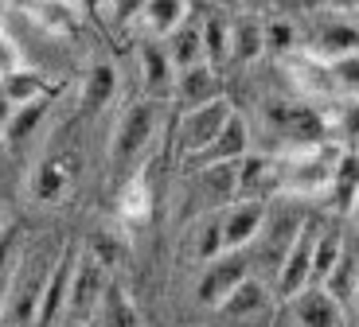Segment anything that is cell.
Here are the masks:
<instances>
[{
  "label": "cell",
  "mask_w": 359,
  "mask_h": 327,
  "mask_svg": "<svg viewBox=\"0 0 359 327\" xmlns=\"http://www.w3.org/2000/svg\"><path fill=\"white\" fill-rule=\"evenodd\" d=\"M340 144L328 137V141H316V144H293V148H281L278 152V191L285 195H328L336 179V168L344 160Z\"/></svg>",
  "instance_id": "obj_1"
},
{
  "label": "cell",
  "mask_w": 359,
  "mask_h": 327,
  "mask_svg": "<svg viewBox=\"0 0 359 327\" xmlns=\"http://www.w3.org/2000/svg\"><path fill=\"white\" fill-rule=\"evenodd\" d=\"M51 265L43 253H24L20 265L8 273V304H4V327H36L39 300H43Z\"/></svg>",
  "instance_id": "obj_2"
},
{
  "label": "cell",
  "mask_w": 359,
  "mask_h": 327,
  "mask_svg": "<svg viewBox=\"0 0 359 327\" xmlns=\"http://www.w3.org/2000/svg\"><path fill=\"white\" fill-rule=\"evenodd\" d=\"M269 137H278L285 148L293 144H316L328 141V109H316L309 102H285V97H269L262 106Z\"/></svg>",
  "instance_id": "obj_3"
},
{
  "label": "cell",
  "mask_w": 359,
  "mask_h": 327,
  "mask_svg": "<svg viewBox=\"0 0 359 327\" xmlns=\"http://www.w3.org/2000/svg\"><path fill=\"white\" fill-rule=\"evenodd\" d=\"M156 125H161V109H156L153 97L133 102V106L121 113V121H117V129H114V144H109L114 168H133V164H141V156L153 148V141H156Z\"/></svg>",
  "instance_id": "obj_4"
},
{
  "label": "cell",
  "mask_w": 359,
  "mask_h": 327,
  "mask_svg": "<svg viewBox=\"0 0 359 327\" xmlns=\"http://www.w3.org/2000/svg\"><path fill=\"white\" fill-rule=\"evenodd\" d=\"M316 238H320V226L313 218L301 222V230H297L293 246L285 249L281 257V269L273 273V292H278L281 300L297 296L301 288L313 284V261H316Z\"/></svg>",
  "instance_id": "obj_5"
},
{
  "label": "cell",
  "mask_w": 359,
  "mask_h": 327,
  "mask_svg": "<svg viewBox=\"0 0 359 327\" xmlns=\"http://www.w3.org/2000/svg\"><path fill=\"white\" fill-rule=\"evenodd\" d=\"M305 51L320 62H336V59H344V55L359 51V20L324 8V16H316L313 27H309Z\"/></svg>",
  "instance_id": "obj_6"
},
{
  "label": "cell",
  "mask_w": 359,
  "mask_h": 327,
  "mask_svg": "<svg viewBox=\"0 0 359 327\" xmlns=\"http://www.w3.org/2000/svg\"><path fill=\"white\" fill-rule=\"evenodd\" d=\"M109 265L98 253L79 249V261H74V281H71V300H67V316L71 319H94L102 296L109 288Z\"/></svg>",
  "instance_id": "obj_7"
},
{
  "label": "cell",
  "mask_w": 359,
  "mask_h": 327,
  "mask_svg": "<svg viewBox=\"0 0 359 327\" xmlns=\"http://www.w3.org/2000/svg\"><path fill=\"white\" fill-rule=\"evenodd\" d=\"M246 277H250V265H246L243 249H226V253L211 257L207 269L199 273V284H196L199 304L211 308V312H219V308H223V300L246 281Z\"/></svg>",
  "instance_id": "obj_8"
},
{
  "label": "cell",
  "mask_w": 359,
  "mask_h": 327,
  "mask_svg": "<svg viewBox=\"0 0 359 327\" xmlns=\"http://www.w3.org/2000/svg\"><path fill=\"white\" fill-rule=\"evenodd\" d=\"M285 308H289L293 327H348L351 323L348 308H344L324 284H309V288H301L297 296L285 300Z\"/></svg>",
  "instance_id": "obj_9"
},
{
  "label": "cell",
  "mask_w": 359,
  "mask_h": 327,
  "mask_svg": "<svg viewBox=\"0 0 359 327\" xmlns=\"http://www.w3.org/2000/svg\"><path fill=\"white\" fill-rule=\"evenodd\" d=\"M82 172V156L79 152H51L47 160H39L32 179H27V191L36 203H59L67 191L74 187Z\"/></svg>",
  "instance_id": "obj_10"
},
{
  "label": "cell",
  "mask_w": 359,
  "mask_h": 327,
  "mask_svg": "<svg viewBox=\"0 0 359 327\" xmlns=\"http://www.w3.org/2000/svg\"><path fill=\"white\" fill-rule=\"evenodd\" d=\"M219 218H223V246L226 249H246L262 238V230H266L269 207H266V199L243 195L238 203L219 207Z\"/></svg>",
  "instance_id": "obj_11"
},
{
  "label": "cell",
  "mask_w": 359,
  "mask_h": 327,
  "mask_svg": "<svg viewBox=\"0 0 359 327\" xmlns=\"http://www.w3.org/2000/svg\"><path fill=\"white\" fill-rule=\"evenodd\" d=\"M231 113L234 109L226 106L223 97L219 102H207V106H196V109H184V121H180V152H184V164L191 156H199L207 144L223 133V125Z\"/></svg>",
  "instance_id": "obj_12"
},
{
  "label": "cell",
  "mask_w": 359,
  "mask_h": 327,
  "mask_svg": "<svg viewBox=\"0 0 359 327\" xmlns=\"http://www.w3.org/2000/svg\"><path fill=\"white\" fill-rule=\"evenodd\" d=\"M137 71H141L144 94L153 97V102L176 94V62H172L164 39H149V36H144V43L137 47Z\"/></svg>",
  "instance_id": "obj_13"
},
{
  "label": "cell",
  "mask_w": 359,
  "mask_h": 327,
  "mask_svg": "<svg viewBox=\"0 0 359 327\" xmlns=\"http://www.w3.org/2000/svg\"><path fill=\"white\" fill-rule=\"evenodd\" d=\"M74 261H79V249L63 246V253L55 257L51 277H47L43 300H39V323L36 327H51L67 316V300H71V281H74Z\"/></svg>",
  "instance_id": "obj_14"
},
{
  "label": "cell",
  "mask_w": 359,
  "mask_h": 327,
  "mask_svg": "<svg viewBox=\"0 0 359 327\" xmlns=\"http://www.w3.org/2000/svg\"><path fill=\"white\" fill-rule=\"evenodd\" d=\"M172 97H176L184 109L219 102V97H223V74H219V62L203 59V62H196V67L176 71V94Z\"/></svg>",
  "instance_id": "obj_15"
},
{
  "label": "cell",
  "mask_w": 359,
  "mask_h": 327,
  "mask_svg": "<svg viewBox=\"0 0 359 327\" xmlns=\"http://www.w3.org/2000/svg\"><path fill=\"white\" fill-rule=\"evenodd\" d=\"M246 152H250V125H246L243 113H231L223 125V133L215 137V141L207 144L199 156L188 160V168H207V164H226V160H243Z\"/></svg>",
  "instance_id": "obj_16"
},
{
  "label": "cell",
  "mask_w": 359,
  "mask_h": 327,
  "mask_svg": "<svg viewBox=\"0 0 359 327\" xmlns=\"http://www.w3.org/2000/svg\"><path fill=\"white\" fill-rule=\"evenodd\" d=\"M273 296L278 292L269 288L262 277H246L238 288L231 292L223 300V308H219V316H226V319H234V323H250V319H262V316H269V308H273Z\"/></svg>",
  "instance_id": "obj_17"
},
{
  "label": "cell",
  "mask_w": 359,
  "mask_h": 327,
  "mask_svg": "<svg viewBox=\"0 0 359 327\" xmlns=\"http://www.w3.org/2000/svg\"><path fill=\"white\" fill-rule=\"evenodd\" d=\"M238 191L250 195V199H266V195L278 191V156L269 152H246L238 160Z\"/></svg>",
  "instance_id": "obj_18"
},
{
  "label": "cell",
  "mask_w": 359,
  "mask_h": 327,
  "mask_svg": "<svg viewBox=\"0 0 359 327\" xmlns=\"http://www.w3.org/2000/svg\"><path fill=\"white\" fill-rule=\"evenodd\" d=\"M266 55V20L258 12H234L231 16V59L254 62Z\"/></svg>",
  "instance_id": "obj_19"
},
{
  "label": "cell",
  "mask_w": 359,
  "mask_h": 327,
  "mask_svg": "<svg viewBox=\"0 0 359 327\" xmlns=\"http://www.w3.org/2000/svg\"><path fill=\"white\" fill-rule=\"evenodd\" d=\"M24 8L51 36H74L82 24V4H74V0H32Z\"/></svg>",
  "instance_id": "obj_20"
},
{
  "label": "cell",
  "mask_w": 359,
  "mask_h": 327,
  "mask_svg": "<svg viewBox=\"0 0 359 327\" xmlns=\"http://www.w3.org/2000/svg\"><path fill=\"white\" fill-rule=\"evenodd\" d=\"M63 90V82H51L47 74L27 71V67H16L0 78V94L8 97L12 106H24V102H36V97H55Z\"/></svg>",
  "instance_id": "obj_21"
},
{
  "label": "cell",
  "mask_w": 359,
  "mask_h": 327,
  "mask_svg": "<svg viewBox=\"0 0 359 327\" xmlns=\"http://www.w3.org/2000/svg\"><path fill=\"white\" fill-rule=\"evenodd\" d=\"M164 47H168L172 62H176V71H184V67H196V62L207 59V39H203V20L188 16L184 24L172 32L168 39H164Z\"/></svg>",
  "instance_id": "obj_22"
},
{
  "label": "cell",
  "mask_w": 359,
  "mask_h": 327,
  "mask_svg": "<svg viewBox=\"0 0 359 327\" xmlns=\"http://www.w3.org/2000/svg\"><path fill=\"white\" fill-rule=\"evenodd\" d=\"M94 327H144L141 312H137L133 296L126 292L121 281H109L106 296H102L98 312H94Z\"/></svg>",
  "instance_id": "obj_23"
},
{
  "label": "cell",
  "mask_w": 359,
  "mask_h": 327,
  "mask_svg": "<svg viewBox=\"0 0 359 327\" xmlns=\"http://www.w3.org/2000/svg\"><path fill=\"white\" fill-rule=\"evenodd\" d=\"M188 16H191V12H188V0H149L137 24H141V32H144L149 39H168Z\"/></svg>",
  "instance_id": "obj_24"
},
{
  "label": "cell",
  "mask_w": 359,
  "mask_h": 327,
  "mask_svg": "<svg viewBox=\"0 0 359 327\" xmlns=\"http://www.w3.org/2000/svg\"><path fill=\"white\" fill-rule=\"evenodd\" d=\"M199 172V191L207 195V203L226 207L231 199H238V160H226V164H207Z\"/></svg>",
  "instance_id": "obj_25"
},
{
  "label": "cell",
  "mask_w": 359,
  "mask_h": 327,
  "mask_svg": "<svg viewBox=\"0 0 359 327\" xmlns=\"http://www.w3.org/2000/svg\"><path fill=\"white\" fill-rule=\"evenodd\" d=\"M114 97H117V67L98 59L86 71V82H82V109L86 113H102Z\"/></svg>",
  "instance_id": "obj_26"
},
{
  "label": "cell",
  "mask_w": 359,
  "mask_h": 327,
  "mask_svg": "<svg viewBox=\"0 0 359 327\" xmlns=\"http://www.w3.org/2000/svg\"><path fill=\"white\" fill-rule=\"evenodd\" d=\"M328 137L340 148L359 152V97H332L328 109Z\"/></svg>",
  "instance_id": "obj_27"
},
{
  "label": "cell",
  "mask_w": 359,
  "mask_h": 327,
  "mask_svg": "<svg viewBox=\"0 0 359 327\" xmlns=\"http://www.w3.org/2000/svg\"><path fill=\"white\" fill-rule=\"evenodd\" d=\"M297 51H305V36L293 24V16H266V55L285 62Z\"/></svg>",
  "instance_id": "obj_28"
},
{
  "label": "cell",
  "mask_w": 359,
  "mask_h": 327,
  "mask_svg": "<svg viewBox=\"0 0 359 327\" xmlns=\"http://www.w3.org/2000/svg\"><path fill=\"white\" fill-rule=\"evenodd\" d=\"M117 214H121L126 226H144L149 222V214H153V195H149V183L141 176H133L121 187V195H117Z\"/></svg>",
  "instance_id": "obj_29"
},
{
  "label": "cell",
  "mask_w": 359,
  "mask_h": 327,
  "mask_svg": "<svg viewBox=\"0 0 359 327\" xmlns=\"http://www.w3.org/2000/svg\"><path fill=\"white\" fill-rule=\"evenodd\" d=\"M51 102H55V97H36V102H24V106H16L8 129H4L0 137H4V141H12V144H24L27 137H32L39 125L47 121V109H51Z\"/></svg>",
  "instance_id": "obj_30"
},
{
  "label": "cell",
  "mask_w": 359,
  "mask_h": 327,
  "mask_svg": "<svg viewBox=\"0 0 359 327\" xmlns=\"http://www.w3.org/2000/svg\"><path fill=\"white\" fill-rule=\"evenodd\" d=\"M355 284H359V253L344 246V253H340V261H336V269H332L328 277H324V288L332 292V296L344 304V308H351Z\"/></svg>",
  "instance_id": "obj_31"
},
{
  "label": "cell",
  "mask_w": 359,
  "mask_h": 327,
  "mask_svg": "<svg viewBox=\"0 0 359 327\" xmlns=\"http://www.w3.org/2000/svg\"><path fill=\"white\" fill-rule=\"evenodd\" d=\"M328 195H332L336 211H351V203H355V195H359V152H344Z\"/></svg>",
  "instance_id": "obj_32"
},
{
  "label": "cell",
  "mask_w": 359,
  "mask_h": 327,
  "mask_svg": "<svg viewBox=\"0 0 359 327\" xmlns=\"http://www.w3.org/2000/svg\"><path fill=\"white\" fill-rule=\"evenodd\" d=\"M344 234L340 230H320V238H316V261H313V284H324V277L336 269V261H340L344 253Z\"/></svg>",
  "instance_id": "obj_33"
},
{
  "label": "cell",
  "mask_w": 359,
  "mask_h": 327,
  "mask_svg": "<svg viewBox=\"0 0 359 327\" xmlns=\"http://www.w3.org/2000/svg\"><path fill=\"white\" fill-rule=\"evenodd\" d=\"M191 249H196L199 261H211V257L226 253V246H223V218H219V211L207 214V218L196 226V246Z\"/></svg>",
  "instance_id": "obj_34"
},
{
  "label": "cell",
  "mask_w": 359,
  "mask_h": 327,
  "mask_svg": "<svg viewBox=\"0 0 359 327\" xmlns=\"http://www.w3.org/2000/svg\"><path fill=\"white\" fill-rule=\"evenodd\" d=\"M203 39H207V59L211 62L231 59V20L226 16H207L203 20Z\"/></svg>",
  "instance_id": "obj_35"
},
{
  "label": "cell",
  "mask_w": 359,
  "mask_h": 327,
  "mask_svg": "<svg viewBox=\"0 0 359 327\" xmlns=\"http://www.w3.org/2000/svg\"><path fill=\"white\" fill-rule=\"evenodd\" d=\"M328 71H332L336 82V97H359V51L328 62Z\"/></svg>",
  "instance_id": "obj_36"
},
{
  "label": "cell",
  "mask_w": 359,
  "mask_h": 327,
  "mask_svg": "<svg viewBox=\"0 0 359 327\" xmlns=\"http://www.w3.org/2000/svg\"><path fill=\"white\" fill-rule=\"evenodd\" d=\"M144 4H149V0H106V16L114 27H133L137 20H141Z\"/></svg>",
  "instance_id": "obj_37"
},
{
  "label": "cell",
  "mask_w": 359,
  "mask_h": 327,
  "mask_svg": "<svg viewBox=\"0 0 359 327\" xmlns=\"http://www.w3.org/2000/svg\"><path fill=\"white\" fill-rule=\"evenodd\" d=\"M20 249V226L12 222V226H0V277L12 273V257H16Z\"/></svg>",
  "instance_id": "obj_38"
},
{
  "label": "cell",
  "mask_w": 359,
  "mask_h": 327,
  "mask_svg": "<svg viewBox=\"0 0 359 327\" xmlns=\"http://www.w3.org/2000/svg\"><path fill=\"white\" fill-rule=\"evenodd\" d=\"M86 249H90V253H98V257H102V261H106L109 269H114L117 261H121V242H117L114 234H94Z\"/></svg>",
  "instance_id": "obj_39"
},
{
  "label": "cell",
  "mask_w": 359,
  "mask_h": 327,
  "mask_svg": "<svg viewBox=\"0 0 359 327\" xmlns=\"http://www.w3.org/2000/svg\"><path fill=\"white\" fill-rule=\"evenodd\" d=\"M16 67H20V55H16V47H12L4 24H0V78H4L8 71H16Z\"/></svg>",
  "instance_id": "obj_40"
},
{
  "label": "cell",
  "mask_w": 359,
  "mask_h": 327,
  "mask_svg": "<svg viewBox=\"0 0 359 327\" xmlns=\"http://www.w3.org/2000/svg\"><path fill=\"white\" fill-rule=\"evenodd\" d=\"M223 8H231V12H258L266 0H219Z\"/></svg>",
  "instance_id": "obj_41"
},
{
  "label": "cell",
  "mask_w": 359,
  "mask_h": 327,
  "mask_svg": "<svg viewBox=\"0 0 359 327\" xmlns=\"http://www.w3.org/2000/svg\"><path fill=\"white\" fill-rule=\"evenodd\" d=\"M328 12H340V16H359V0H328Z\"/></svg>",
  "instance_id": "obj_42"
},
{
  "label": "cell",
  "mask_w": 359,
  "mask_h": 327,
  "mask_svg": "<svg viewBox=\"0 0 359 327\" xmlns=\"http://www.w3.org/2000/svg\"><path fill=\"white\" fill-rule=\"evenodd\" d=\"M12 113H16V106H12V102H8V97H4V94H0V133H4V129H8Z\"/></svg>",
  "instance_id": "obj_43"
},
{
  "label": "cell",
  "mask_w": 359,
  "mask_h": 327,
  "mask_svg": "<svg viewBox=\"0 0 359 327\" xmlns=\"http://www.w3.org/2000/svg\"><path fill=\"white\" fill-rule=\"evenodd\" d=\"M348 319H351V327H359V284H355V296H351V308H348Z\"/></svg>",
  "instance_id": "obj_44"
},
{
  "label": "cell",
  "mask_w": 359,
  "mask_h": 327,
  "mask_svg": "<svg viewBox=\"0 0 359 327\" xmlns=\"http://www.w3.org/2000/svg\"><path fill=\"white\" fill-rule=\"evenodd\" d=\"M4 304H8V277H0V323H4Z\"/></svg>",
  "instance_id": "obj_45"
},
{
  "label": "cell",
  "mask_w": 359,
  "mask_h": 327,
  "mask_svg": "<svg viewBox=\"0 0 359 327\" xmlns=\"http://www.w3.org/2000/svg\"><path fill=\"white\" fill-rule=\"evenodd\" d=\"M301 8H309V12H324V8H328V0H301Z\"/></svg>",
  "instance_id": "obj_46"
},
{
  "label": "cell",
  "mask_w": 359,
  "mask_h": 327,
  "mask_svg": "<svg viewBox=\"0 0 359 327\" xmlns=\"http://www.w3.org/2000/svg\"><path fill=\"white\" fill-rule=\"evenodd\" d=\"M79 4H82L86 12H98V8H106V0H79Z\"/></svg>",
  "instance_id": "obj_47"
},
{
  "label": "cell",
  "mask_w": 359,
  "mask_h": 327,
  "mask_svg": "<svg viewBox=\"0 0 359 327\" xmlns=\"http://www.w3.org/2000/svg\"><path fill=\"white\" fill-rule=\"evenodd\" d=\"M348 218L355 222V230H359V195H355V203H351V211H348Z\"/></svg>",
  "instance_id": "obj_48"
},
{
  "label": "cell",
  "mask_w": 359,
  "mask_h": 327,
  "mask_svg": "<svg viewBox=\"0 0 359 327\" xmlns=\"http://www.w3.org/2000/svg\"><path fill=\"white\" fill-rule=\"evenodd\" d=\"M63 327H94V319H67Z\"/></svg>",
  "instance_id": "obj_49"
},
{
  "label": "cell",
  "mask_w": 359,
  "mask_h": 327,
  "mask_svg": "<svg viewBox=\"0 0 359 327\" xmlns=\"http://www.w3.org/2000/svg\"><path fill=\"white\" fill-rule=\"evenodd\" d=\"M0 327H4V323H0Z\"/></svg>",
  "instance_id": "obj_50"
}]
</instances>
